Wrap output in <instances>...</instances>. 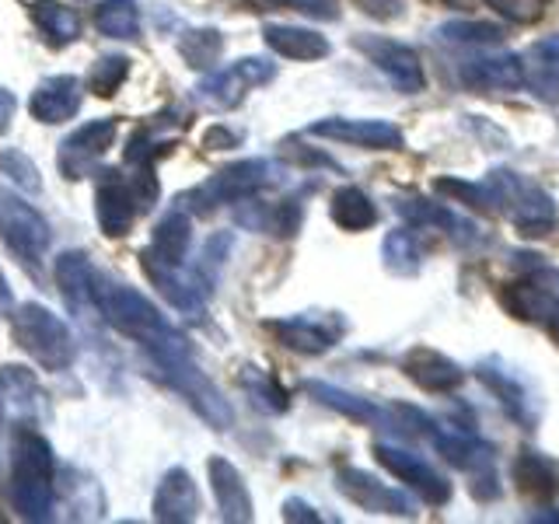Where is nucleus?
Segmentation results:
<instances>
[{
  "mask_svg": "<svg viewBox=\"0 0 559 524\" xmlns=\"http://www.w3.org/2000/svg\"><path fill=\"white\" fill-rule=\"evenodd\" d=\"M127 78H130L127 57H102V60H95L92 74H87V87H92L98 98H112Z\"/></svg>",
  "mask_w": 559,
  "mask_h": 524,
  "instance_id": "obj_40",
  "label": "nucleus"
},
{
  "mask_svg": "<svg viewBox=\"0 0 559 524\" xmlns=\"http://www.w3.org/2000/svg\"><path fill=\"white\" fill-rule=\"evenodd\" d=\"M489 8L514 25H532L542 17V11H546V0H489Z\"/></svg>",
  "mask_w": 559,
  "mask_h": 524,
  "instance_id": "obj_43",
  "label": "nucleus"
},
{
  "mask_svg": "<svg viewBox=\"0 0 559 524\" xmlns=\"http://www.w3.org/2000/svg\"><path fill=\"white\" fill-rule=\"evenodd\" d=\"M179 52L192 70H214L224 52V35L217 28H189L179 39Z\"/></svg>",
  "mask_w": 559,
  "mask_h": 524,
  "instance_id": "obj_38",
  "label": "nucleus"
},
{
  "mask_svg": "<svg viewBox=\"0 0 559 524\" xmlns=\"http://www.w3.org/2000/svg\"><path fill=\"white\" fill-rule=\"evenodd\" d=\"M305 392L319 398L322 406L336 409V413H343L349 419H357V424H374V427L378 424H389V409H381V406H374V402H367V398H360L354 392H343V389H336V384L305 381Z\"/></svg>",
  "mask_w": 559,
  "mask_h": 524,
  "instance_id": "obj_32",
  "label": "nucleus"
},
{
  "mask_svg": "<svg viewBox=\"0 0 559 524\" xmlns=\"http://www.w3.org/2000/svg\"><path fill=\"white\" fill-rule=\"evenodd\" d=\"M402 371H406V378L419 384L424 392H454L465 381L462 367L430 346H413L409 354L402 357Z\"/></svg>",
  "mask_w": 559,
  "mask_h": 524,
  "instance_id": "obj_22",
  "label": "nucleus"
},
{
  "mask_svg": "<svg viewBox=\"0 0 559 524\" xmlns=\"http://www.w3.org/2000/svg\"><path fill=\"white\" fill-rule=\"evenodd\" d=\"M476 374H479V381L486 384V389L503 402V409L511 413V416L518 419V424H524V427H532V424H535L532 392H528V384H524L514 371H507V367H503L500 360H483V364L476 367Z\"/></svg>",
  "mask_w": 559,
  "mask_h": 524,
  "instance_id": "obj_25",
  "label": "nucleus"
},
{
  "mask_svg": "<svg viewBox=\"0 0 559 524\" xmlns=\"http://www.w3.org/2000/svg\"><path fill=\"white\" fill-rule=\"evenodd\" d=\"M284 521H308V524H319L322 517L314 514L305 500H294V497H290V500L284 503Z\"/></svg>",
  "mask_w": 559,
  "mask_h": 524,
  "instance_id": "obj_46",
  "label": "nucleus"
},
{
  "mask_svg": "<svg viewBox=\"0 0 559 524\" xmlns=\"http://www.w3.org/2000/svg\"><path fill=\"white\" fill-rule=\"evenodd\" d=\"M206 472H210V489H214V500H217V511L224 521H231V524H245V521H252V493H249V486H245L241 479V472L221 458V454H214V458L206 462Z\"/></svg>",
  "mask_w": 559,
  "mask_h": 524,
  "instance_id": "obj_20",
  "label": "nucleus"
},
{
  "mask_svg": "<svg viewBox=\"0 0 559 524\" xmlns=\"http://www.w3.org/2000/svg\"><path fill=\"white\" fill-rule=\"evenodd\" d=\"M374 458L392 472L395 479H402L409 489H416L419 500L430 507H441L451 500V483L437 472L433 465H427L419 454L395 448V444H374Z\"/></svg>",
  "mask_w": 559,
  "mask_h": 524,
  "instance_id": "obj_13",
  "label": "nucleus"
},
{
  "mask_svg": "<svg viewBox=\"0 0 559 524\" xmlns=\"http://www.w3.org/2000/svg\"><path fill=\"white\" fill-rule=\"evenodd\" d=\"M433 448L441 451V458L454 468L472 472V497L476 500H493L500 493L497 486V468H493V448L479 441L476 433L459 430V427H437L430 430Z\"/></svg>",
  "mask_w": 559,
  "mask_h": 524,
  "instance_id": "obj_6",
  "label": "nucleus"
},
{
  "mask_svg": "<svg viewBox=\"0 0 559 524\" xmlns=\"http://www.w3.org/2000/svg\"><path fill=\"white\" fill-rule=\"evenodd\" d=\"M336 486H340V493L346 500H354L367 514H395V517H413L416 514V503L406 493L384 486L381 479L367 476V472H360V468H340L336 472Z\"/></svg>",
  "mask_w": 559,
  "mask_h": 524,
  "instance_id": "obj_15",
  "label": "nucleus"
},
{
  "mask_svg": "<svg viewBox=\"0 0 559 524\" xmlns=\"http://www.w3.org/2000/svg\"><path fill=\"white\" fill-rule=\"evenodd\" d=\"M311 136H325V140H340V144H354V147H367V151H395L402 147V130L392 127L384 119H319L308 127Z\"/></svg>",
  "mask_w": 559,
  "mask_h": 524,
  "instance_id": "obj_16",
  "label": "nucleus"
},
{
  "mask_svg": "<svg viewBox=\"0 0 559 524\" xmlns=\"http://www.w3.org/2000/svg\"><path fill=\"white\" fill-rule=\"evenodd\" d=\"M241 206L235 210V221L241 227L259 235H276V238H290L301 227V200H284V203H255V196L238 200Z\"/></svg>",
  "mask_w": 559,
  "mask_h": 524,
  "instance_id": "obj_24",
  "label": "nucleus"
},
{
  "mask_svg": "<svg viewBox=\"0 0 559 524\" xmlns=\"http://www.w3.org/2000/svg\"><path fill=\"white\" fill-rule=\"evenodd\" d=\"M354 46L399 87V92H406V95L424 92L427 78H424V63H419L416 49L392 43V39H381V35H357Z\"/></svg>",
  "mask_w": 559,
  "mask_h": 524,
  "instance_id": "obj_14",
  "label": "nucleus"
},
{
  "mask_svg": "<svg viewBox=\"0 0 559 524\" xmlns=\"http://www.w3.org/2000/svg\"><path fill=\"white\" fill-rule=\"evenodd\" d=\"M528 521H559V514H528Z\"/></svg>",
  "mask_w": 559,
  "mask_h": 524,
  "instance_id": "obj_51",
  "label": "nucleus"
},
{
  "mask_svg": "<svg viewBox=\"0 0 559 524\" xmlns=\"http://www.w3.org/2000/svg\"><path fill=\"white\" fill-rule=\"evenodd\" d=\"M395 214L406 217L416 227H441V231H448L454 241H462V245L476 241V227L462 217H454L444 203H433L424 196H402V200H395Z\"/></svg>",
  "mask_w": 559,
  "mask_h": 524,
  "instance_id": "obj_27",
  "label": "nucleus"
},
{
  "mask_svg": "<svg viewBox=\"0 0 559 524\" xmlns=\"http://www.w3.org/2000/svg\"><path fill=\"white\" fill-rule=\"evenodd\" d=\"M437 35L448 43H465V46H493L503 39V32L486 22H448L437 28Z\"/></svg>",
  "mask_w": 559,
  "mask_h": 524,
  "instance_id": "obj_41",
  "label": "nucleus"
},
{
  "mask_svg": "<svg viewBox=\"0 0 559 524\" xmlns=\"http://www.w3.org/2000/svg\"><path fill=\"white\" fill-rule=\"evenodd\" d=\"M252 11H276V8H287V0H249Z\"/></svg>",
  "mask_w": 559,
  "mask_h": 524,
  "instance_id": "obj_49",
  "label": "nucleus"
},
{
  "mask_svg": "<svg viewBox=\"0 0 559 524\" xmlns=\"http://www.w3.org/2000/svg\"><path fill=\"white\" fill-rule=\"evenodd\" d=\"M0 241H4L14 255H22L28 270H35V262L49 249L46 217L4 186H0Z\"/></svg>",
  "mask_w": 559,
  "mask_h": 524,
  "instance_id": "obj_9",
  "label": "nucleus"
},
{
  "mask_svg": "<svg viewBox=\"0 0 559 524\" xmlns=\"http://www.w3.org/2000/svg\"><path fill=\"white\" fill-rule=\"evenodd\" d=\"M11 287H8V279H4V273H0V311H11Z\"/></svg>",
  "mask_w": 559,
  "mask_h": 524,
  "instance_id": "obj_50",
  "label": "nucleus"
},
{
  "mask_svg": "<svg viewBox=\"0 0 559 524\" xmlns=\"http://www.w3.org/2000/svg\"><path fill=\"white\" fill-rule=\"evenodd\" d=\"M32 17H35V25L49 35V43L67 46L81 39V22L74 8L60 4V0H32Z\"/></svg>",
  "mask_w": 559,
  "mask_h": 524,
  "instance_id": "obj_35",
  "label": "nucleus"
},
{
  "mask_svg": "<svg viewBox=\"0 0 559 524\" xmlns=\"http://www.w3.org/2000/svg\"><path fill=\"white\" fill-rule=\"evenodd\" d=\"M521 78L542 102H559V35L535 43L521 60Z\"/></svg>",
  "mask_w": 559,
  "mask_h": 524,
  "instance_id": "obj_26",
  "label": "nucleus"
},
{
  "mask_svg": "<svg viewBox=\"0 0 559 524\" xmlns=\"http://www.w3.org/2000/svg\"><path fill=\"white\" fill-rule=\"evenodd\" d=\"M329 214H332V221L343 227V231H367V227L378 224L374 200L367 196L364 189H357V186H343V189L332 192Z\"/></svg>",
  "mask_w": 559,
  "mask_h": 524,
  "instance_id": "obj_33",
  "label": "nucleus"
},
{
  "mask_svg": "<svg viewBox=\"0 0 559 524\" xmlns=\"http://www.w3.org/2000/svg\"><path fill=\"white\" fill-rule=\"evenodd\" d=\"M95 25L109 39H136L140 35V8L136 0H105L95 11Z\"/></svg>",
  "mask_w": 559,
  "mask_h": 524,
  "instance_id": "obj_37",
  "label": "nucleus"
},
{
  "mask_svg": "<svg viewBox=\"0 0 559 524\" xmlns=\"http://www.w3.org/2000/svg\"><path fill=\"white\" fill-rule=\"evenodd\" d=\"M140 262H144V273L151 276V284L157 287V294H162L175 311L189 314V319H200L203 308H206V294H210V287H214L200 270L186 273L182 262H165V259H157L154 252H144V255H140Z\"/></svg>",
  "mask_w": 559,
  "mask_h": 524,
  "instance_id": "obj_11",
  "label": "nucleus"
},
{
  "mask_svg": "<svg viewBox=\"0 0 559 524\" xmlns=\"http://www.w3.org/2000/svg\"><path fill=\"white\" fill-rule=\"evenodd\" d=\"M287 8L305 11L311 17H319V22H336V17H340V4H336V0H287Z\"/></svg>",
  "mask_w": 559,
  "mask_h": 524,
  "instance_id": "obj_45",
  "label": "nucleus"
},
{
  "mask_svg": "<svg viewBox=\"0 0 559 524\" xmlns=\"http://www.w3.org/2000/svg\"><path fill=\"white\" fill-rule=\"evenodd\" d=\"M266 329L287 349H294V354H308V357L325 354V349H332V346H336V340L343 336V322L340 319H311V314L276 319V322H266Z\"/></svg>",
  "mask_w": 559,
  "mask_h": 524,
  "instance_id": "obj_18",
  "label": "nucleus"
},
{
  "mask_svg": "<svg viewBox=\"0 0 559 524\" xmlns=\"http://www.w3.org/2000/svg\"><path fill=\"white\" fill-rule=\"evenodd\" d=\"M500 305L511 311L518 322H532V325L559 322V270L535 266L524 276L511 279V284H503Z\"/></svg>",
  "mask_w": 559,
  "mask_h": 524,
  "instance_id": "obj_8",
  "label": "nucleus"
},
{
  "mask_svg": "<svg viewBox=\"0 0 559 524\" xmlns=\"http://www.w3.org/2000/svg\"><path fill=\"white\" fill-rule=\"evenodd\" d=\"M384 266H389L395 276H413L419 273V266H424V245H419V238L413 231H392L389 238H384Z\"/></svg>",
  "mask_w": 559,
  "mask_h": 524,
  "instance_id": "obj_39",
  "label": "nucleus"
},
{
  "mask_svg": "<svg viewBox=\"0 0 559 524\" xmlns=\"http://www.w3.org/2000/svg\"><path fill=\"white\" fill-rule=\"evenodd\" d=\"M39 384L25 371V367H4L0 371V416L17 419L25 424L35 413H39Z\"/></svg>",
  "mask_w": 559,
  "mask_h": 524,
  "instance_id": "obj_29",
  "label": "nucleus"
},
{
  "mask_svg": "<svg viewBox=\"0 0 559 524\" xmlns=\"http://www.w3.org/2000/svg\"><path fill=\"white\" fill-rule=\"evenodd\" d=\"M479 189H483V210L503 214L521 235H546L556 224V203L549 192L511 168H493L479 182Z\"/></svg>",
  "mask_w": 559,
  "mask_h": 524,
  "instance_id": "obj_3",
  "label": "nucleus"
},
{
  "mask_svg": "<svg viewBox=\"0 0 559 524\" xmlns=\"http://www.w3.org/2000/svg\"><path fill=\"white\" fill-rule=\"evenodd\" d=\"M462 84L468 92L479 95H500V92H518L524 84L521 78V60L514 52H493V57H476L462 67Z\"/></svg>",
  "mask_w": 559,
  "mask_h": 524,
  "instance_id": "obj_21",
  "label": "nucleus"
},
{
  "mask_svg": "<svg viewBox=\"0 0 559 524\" xmlns=\"http://www.w3.org/2000/svg\"><path fill=\"white\" fill-rule=\"evenodd\" d=\"M514 483L524 497H538L549 500L559 493V465L552 458H546L542 451L524 448L514 462Z\"/></svg>",
  "mask_w": 559,
  "mask_h": 524,
  "instance_id": "obj_31",
  "label": "nucleus"
},
{
  "mask_svg": "<svg viewBox=\"0 0 559 524\" xmlns=\"http://www.w3.org/2000/svg\"><path fill=\"white\" fill-rule=\"evenodd\" d=\"M276 78V63L262 60V57H245L231 67L217 70V74H210L206 81L197 84V98L206 105V109H217V112H227L241 105V98L249 95V87H259V84H270Z\"/></svg>",
  "mask_w": 559,
  "mask_h": 524,
  "instance_id": "obj_10",
  "label": "nucleus"
},
{
  "mask_svg": "<svg viewBox=\"0 0 559 524\" xmlns=\"http://www.w3.org/2000/svg\"><path fill=\"white\" fill-rule=\"evenodd\" d=\"M14 109H17V98L8 92L4 84H0V133L11 130V119H14Z\"/></svg>",
  "mask_w": 559,
  "mask_h": 524,
  "instance_id": "obj_48",
  "label": "nucleus"
},
{
  "mask_svg": "<svg viewBox=\"0 0 559 524\" xmlns=\"http://www.w3.org/2000/svg\"><path fill=\"white\" fill-rule=\"evenodd\" d=\"M200 514V489L186 468H168L154 493V517L165 524H186Z\"/></svg>",
  "mask_w": 559,
  "mask_h": 524,
  "instance_id": "obj_19",
  "label": "nucleus"
},
{
  "mask_svg": "<svg viewBox=\"0 0 559 524\" xmlns=\"http://www.w3.org/2000/svg\"><path fill=\"white\" fill-rule=\"evenodd\" d=\"M189 241H192V224L186 210H171V214L162 217V224L154 227V245L151 252L165 262H182L189 252Z\"/></svg>",
  "mask_w": 559,
  "mask_h": 524,
  "instance_id": "obj_36",
  "label": "nucleus"
},
{
  "mask_svg": "<svg viewBox=\"0 0 559 524\" xmlns=\"http://www.w3.org/2000/svg\"><path fill=\"white\" fill-rule=\"evenodd\" d=\"M57 287L70 311L84 314L95 305V270L84 252H63L57 259Z\"/></svg>",
  "mask_w": 559,
  "mask_h": 524,
  "instance_id": "obj_28",
  "label": "nucleus"
},
{
  "mask_svg": "<svg viewBox=\"0 0 559 524\" xmlns=\"http://www.w3.org/2000/svg\"><path fill=\"white\" fill-rule=\"evenodd\" d=\"M14 340L25 354L46 367V371H67L74 364V336H70L67 322L57 311H49L46 305H22L11 314Z\"/></svg>",
  "mask_w": 559,
  "mask_h": 524,
  "instance_id": "obj_5",
  "label": "nucleus"
},
{
  "mask_svg": "<svg viewBox=\"0 0 559 524\" xmlns=\"http://www.w3.org/2000/svg\"><path fill=\"white\" fill-rule=\"evenodd\" d=\"M52 448L43 433H35L28 424L14 433V468H11V497L17 517L32 524L52 517Z\"/></svg>",
  "mask_w": 559,
  "mask_h": 524,
  "instance_id": "obj_2",
  "label": "nucleus"
},
{
  "mask_svg": "<svg viewBox=\"0 0 559 524\" xmlns=\"http://www.w3.org/2000/svg\"><path fill=\"white\" fill-rule=\"evenodd\" d=\"M284 182H287V168L280 162H270V157H249V162L227 165L214 175V179L189 189L179 203H182V210H189V214H214V210L224 203L259 196L262 189H276Z\"/></svg>",
  "mask_w": 559,
  "mask_h": 524,
  "instance_id": "obj_4",
  "label": "nucleus"
},
{
  "mask_svg": "<svg viewBox=\"0 0 559 524\" xmlns=\"http://www.w3.org/2000/svg\"><path fill=\"white\" fill-rule=\"evenodd\" d=\"M238 133L235 130H224V127H214L206 133V147H217V151H227V147H238Z\"/></svg>",
  "mask_w": 559,
  "mask_h": 524,
  "instance_id": "obj_47",
  "label": "nucleus"
},
{
  "mask_svg": "<svg viewBox=\"0 0 559 524\" xmlns=\"http://www.w3.org/2000/svg\"><path fill=\"white\" fill-rule=\"evenodd\" d=\"M95 214L102 231L109 238H122L133 227L136 221V196H133V186L122 179L116 168H102L98 171V192H95Z\"/></svg>",
  "mask_w": 559,
  "mask_h": 524,
  "instance_id": "obj_17",
  "label": "nucleus"
},
{
  "mask_svg": "<svg viewBox=\"0 0 559 524\" xmlns=\"http://www.w3.org/2000/svg\"><path fill=\"white\" fill-rule=\"evenodd\" d=\"M116 133H119L116 119H92V122H84V127H78L74 133H70L60 144V154H57V168H60L63 179L78 182V179H84V175H92L105 157V151L112 147Z\"/></svg>",
  "mask_w": 559,
  "mask_h": 524,
  "instance_id": "obj_12",
  "label": "nucleus"
},
{
  "mask_svg": "<svg viewBox=\"0 0 559 524\" xmlns=\"http://www.w3.org/2000/svg\"><path fill=\"white\" fill-rule=\"evenodd\" d=\"M28 109H32V116L39 119V122H49V127L74 119V112L81 109V81L74 74L46 78L39 87H35Z\"/></svg>",
  "mask_w": 559,
  "mask_h": 524,
  "instance_id": "obj_23",
  "label": "nucleus"
},
{
  "mask_svg": "<svg viewBox=\"0 0 559 524\" xmlns=\"http://www.w3.org/2000/svg\"><path fill=\"white\" fill-rule=\"evenodd\" d=\"M262 39L273 52L287 60H322L329 57V39L311 28H297V25H266L262 28Z\"/></svg>",
  "mask_w": 559,
  "mask_h": 524,
  "instance_id": "obj_30",
  "label": "nucleus"
},
{
  "mask_svg": "<svg viewBox=\"0 0 559 524\" xmlns=\"http://www.w3.org/2000/svg\"><path fill=\"white\" fill-rule=\"evenodd\" d=\"M241 389L245 395H249V402L259 409V413H266V416H280V413H287L290 409V395L287 389L280 384L273 374L266 371H259V367H241Z\"/></svg>",
  "mask_w": 559,
  "mask_h": 524,
  "instance_id": "obj_34",
  "label": "nucleus"
},
{
  "mask_svg": "<svg viewBox=\"0 0 559 524\" xmlns=\"http://www.w3.org/2000/svg\"><path fill=\"white\" fill-rule=\"evenodd\" d=\"M0 171L11 175V182H17L22 192H43L39 168L32 165V157L25 151H4L0 154Z\"/></svg>",
  "mask_w": 559,
  "mask_h": 524,
  "instance_id": "obj_42",
  "label": "nucleus"
},
{
  "mask_svg": "<svg viewBox=\"0 0 559 524\" xmlns=\"http://www.w3.org/2000/svg\"><path fill=\"white\" fill-rule=\"evenodd\" d=\"M95 308L102 311L105 322L119 329L122 336L136 340L154 360H171V357L189 354V343L182 340V332L175 329L144 294L127 284H116V279L95 273Z\"/></svg>",
  "mask_w": 559,
  "mask_h": 524,
  "instance_id": "obj_1",
  "label": "nucleus"
},
{
  "mask_svg": "<svg viewBox=\"0 0 559 524\" xmlns=\"http://www.w3.org/2000/svg\"><path fill=\"white\" fill-rule=\"evenodd\" d=\"M162 367V378L179 392L203 424H210L214 430H227L235 424V413L227 406V398L221 395V389L210 381L197 364H192V354L186 357H171V360H154Z\"/></svg>",
  "mask_w": 559,
  "mask_h": 524,
  "instance_id": "obj_7",
  "label": "nucleus"
},
{
  "mask_svg": "<svg viewBox=\"0 0 559 524\" xmlns=\"http://www.w3.org/2000/svg\"><path fill=\"white\" fill-rule=\"evenodd\" d=\"M354 4L378 22H395V17L406 14V0H354Z\"/></svg>",
  "mask_w": 559,
  "mask_h": 524,
  "instance_id": "obj_44",
  "label": "nucleus"
}]
</instances>
